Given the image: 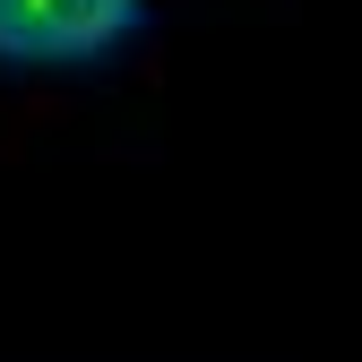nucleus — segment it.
<instances>
[{
    "instance_id": "f257e3e1",
    "label": "nucleus",
    "mask_w": 362,
    "mask_h": 362,
    "mask_svg": "<svg viewBox=\"0 0 362 362\" xmlns=\"http://www.w3.org/2000/svg\"><path fill=\"white\" fill-rule=\"evenodd\" d=\"M129 26H139V0H0V61L26 69L104 61Z\"/></svg>"
}]
</instances>
